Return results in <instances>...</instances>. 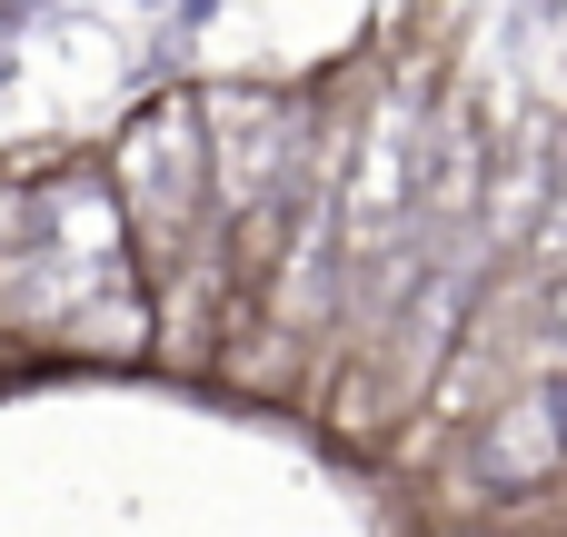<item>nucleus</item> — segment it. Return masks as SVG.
<instances>
[{
  "mask_svg": "<svg viewBox=\"0 0 567 537\" xmlns=\"http://www.w3.org/2000/svg\"><path fill=\"white\" fill-rule=\"evenodd\" d=\"M110 189L130 209V249H140V279H179L199 259H229V219H219V189H209V120H199V90H169L150 100L120 140H110ZM239 269V259H229Z\"/></svg>",
  "mask_w": 567,
  "mask_h": 537,
  "instance_id": "obj_1",
  "label": "nucleus"
},
{
  "mask_svg": "<svg viewBox=\"0 0 567 537\" xmlns=\"http://www.w3.org/2000/svg\"><path fill=\"white\" fill-rule=\"evenodd\" d=\"M0 339H10V319H0Z\"/></svg>",
  "mask_w": 567,
  "mask_h": 537,
  "instance_id": "obj_2",
  "label": "nucleus"
}]
</instances>
